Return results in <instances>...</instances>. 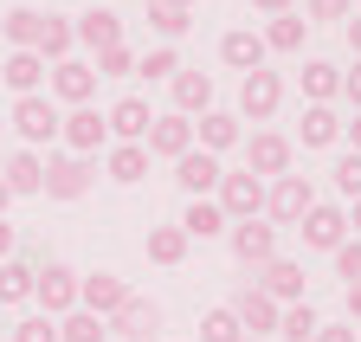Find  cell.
Listing matches in <instances>:
<instances>
[{
	"instance_id": "603a6c76",
	"label": "cell",
	"mask_w": 361,
	"mask_h": 342,
	"mask_svg": "<svg viewBox=\"0 0 361 342\" xmlns=\"http://www.w3.org/2000/svg\"><path fill=\"white\" fill-rule=\"evenodd\" d=\"M0 181H7V194H39V188H45V161H39L32 149H13L7 168H0Z\"/></svg>"
},
{
	"instance_id": "d590c367",
	"label": "cell",
	"mask_w": 361,
	"mask_h": 342,
	"mask_svg": "<svg viewBox=\"0 0 361 342\" xmlns=\"http://www.w3.org/2000/svg\"><path fill=\"white\" fill-rule=\"evenodd\" d=\"M200 342H245V329H239L233 310H207L200 317Z\"/></svg>"
},
{
	"instance_id": "e575fe53",
	"label": "cell",
	"mask_w": 361,
	"mask_h": 342,
	"mask_svg": "<svg viewBox=\"0 0 361 342\" xmlns=\"http://www.w3.org/2000/svg\"><path fill=\"white\" fill-rule=\"evenodd\" d=\"M110 329H104V317H90V310H71V317H59V342H104Z\"/></svg>"
},
{
	"instance_id": "ee69618b",
	"label": "cell",
	"mask_w": 361,
	"mask_h": 342,
	"mask_svg": "<svg viewBox=\"0 0 361 342\" xmlns=\"http://www.w3.org/2000/svg\"><path fill=\"white\" fill-rule=\"evenodd\" d=\"M355 336H361V329H355V323H323V329H316V336H310V342H355Z\"/></svg>"
},
{
	"instance_id": "3957f363",
	"label": "cell",
	"mask_w": 361,
	"mask_h": 342,
	"mask_svg": "<svg viewBox=\"0 0 361 342\" xmlns=\"http://www.w3.org/2000/svg\"><path fill=\"white\" fill-rule=\"evenodd\" d=\"M32 304H39V317H71L78 310V271L71 265H45V271H32Z\"/></svg>"
},
{
	"instance_id": "7c38bea8",
	"label": "cell",
	"mask_w": 361,
	"mask_h": 342,
	"mask_svg": "<svg viewBox=\"0 0 361 342\" xmlns=\"http://www.w3.org/2000/svg\"><path fill=\"white\" fill-rule=\"evenodd\" d=\"M104 329H116L123 342H155V329H161V310L149 304V297H135V291H129V297H123V310H116Z\"/></svg>"
},
{
	"instance_id": "5b68a950",
	"label": "cell",
	"mask_w": 361,
	"mask_h": 342,
	"mask_svg": "<svg viewBox=\"0 0 361 342\" xmlns=\"http://www.w3.org/2000/svg\"><path fill=\"white\" fill-rule=\"evenodd\" d=\"M59 136H65V149H71V155H84V161H90V155L110 142V123L90 110V104H78L71 116H59Z\"/></svg>"
},
{
	"instance_id": "74e56055",
	"label": "cell",
	"mask_w": 361,
	"mask_h": 342,
	"mask_svg": "<svg viewBox=\"0 0 361 342\" xmlns=\"http://www.w3.org/2000/svg\"><path fill=\"white\" fill-rule=\"evenodd\" d=\"M135 71L155 84V78H174V71H180V59H174V46H155V52H142V59H135Z\"/></svg>"
},
{
	"instance_id": "7402d4cb",
	"label": "cell",
	"mask_w": 361,
	"mask_h": 342,
	"mask_svg": "<svg viewBox=\"0 0 361 342\" xmlns=\"http://www.w3.org/2000/svg\"><path fill=\"white\" fill-rule=\"evenodd\" d=\"M219 59L233 65V71H258V65H264V39H258L252 26H233V32L219 39Z\"/></svg>"
},
{
	"instance_id": "83f0119b",
	"label": "cell",
	"mask_w": 361,
	"mask_h": 342,
	"mask_svg": "<svg viewBox=\"0 0 361 342\" xmlns=\"http://www.w3.org/2000/svg\"><path fill=\"white\" fill-rule=\"evenodd\" d=\"M264 52H303V39H310V20H297V13H278L264 32Z\"/></svg>"
},
{
	"instance_id": "7bdbcfd3",
	"label": "cell",
	"mask_w": 361,
	"mask_h": 342,
	"mask_svg": "<svg viewBox=\"0 0 361 342\" xmlns=\"http://www.w3.org/2000/svg\"><path fill=\"white\" fill-rule=\"evenodd\" d=\"M355 0H310V20H348Z\"/></svg>"
},
{
	"instance_id": "b9f144b4",
	"label": "cell",
	"mask_w": 361,
	"mask_h": 342,
	"mask_svg": "<svg viewBox=\"0 0 361 342\" xmlns=\"http://www.w3.org/2000/svg\"><path fill=\"white\" fill-rule=\"evenodd\" d=\"M13 342H59V323L52 317H26V323H13Z\"/></svg>"
},
{
	"instance_id": "db71d44e",
	"label": "cell",
	"mask_w": 361,
	"mask_h": 342,
	"mask_svg": "<svg viewBox=\"0 0 361 342\" xmlns=\"http://www.w3.org/2000/svg\"><path fill=\"white\" fill-rule=\"evenodd\" d=\"M7 200H13V194H7V181H0V213H7Z\"/></svg>"
},
{
	"instance_id": "11a10c76",
	"label": "cell",
	"mask_w": 361,
	"mask_h": 342,
	"mask_svg": "<svg viewBox=\"0 0 361 342\" xmlns=\"http://www.w3.org/2000/svg\"><path fill=\"white\" fill-rule=\"evenodd\" d=\"M0 130H7V123H0Z\"/></svg>"
},
{
	"instance_id": "8d00e7d4",
	"label": "cell",
	"mask_w": 361,
	"mask_h": 342,
	"mask_svg": "<svg viewBox=\"0 0 361 342\" xmlns=\"http://www.w3.org/2000/svg\"><path fill=\"white\" fill-rule=\"evenodd\" d=\"M149 26H155L161 39H180V32L194 26V13H180V7H161V0H155V7H149Z\"/></svg>"
},
{
	"instance_id": "f546056e",
	"label": "cell",
	"mask_w": 361,
	"mask_h": 342,
	"mask_svg": "<svg viewBox=\"0 0 361 342\" xmlns=\"http://www.w3.org/2000/svg\"><path fill=\"white\" fill-rule=\"evenodd\" d=\"M336 91H342V71H336L329 59H310V65H303V97H310V104H329Z\"/></svg>"
},
{
	"instance_id": "f6af8a7d",
	"label": "cell",
	"mask_w": 361,
	"mask_h": 342,
	"mask_svg": "<svg viewBox=\"0 0 361 342\" xmlns=\"http://www.w3.org/2000/svg\"><path fill=\"white\" fill-rule=\"evenodd\" d=\"M342 97H348V104L361 110V65H355V71H342Z\"/></svg>"
},
{
	"instance_id": "277c9868",
	"label": "cell",
	"mask_w": 361,
	"mask_h": 342,
	"mask_svg": "<svg viewBox=\"0 0 361 342\" xmlns=\"http://www.w3.org/2000/svg\"><path fill=\"white\" fill-rule=\"evenodd\" d=\"M226 239H233V259L245 271H258V265L278 259V226H271V220H239V226H226Z\"/></svg>"
},
{
	"instance_id": "d4e9b609",
	"label": "cell",
	"mask_w": 361,
	"mask_h": 342,
	"mask_svg": "<svg viewBox=\"0 0 361 342\" xmlns=\"http://www.w3.org/2000/svg\"><path fill=\"white\" fill-rule=\"evenodd\" d=\"M297 136H303V149H329V142L342 136V116H336L329 104H310L303 123H297Z\"/></svg>"
},
{
	"instance_id": "5bb4252c",
	"label": "cell",
	"mask_w": 361,
	"mask_h": 342,
	"mask_svg": "<svg viewBox=\"0 0 361 342\" xmlns=\"http://www.w3.org/2000/svg\"><path fill=\"white\" fill-rule=\"evenodd\" d=\"M219 175H226V168H219V155H207V149H188V155H180V161H174V181H180V188H188L194 200H213V188H219Z\"/></svg>"
},
{
	"instance_id": "cb8c5ba5",
	"label": "cell",
	"mask_w": 361,
	"mask_h": 342,
	"mask_svg": "<svg viewBox=\"0 0 361 342\" xmlns=\"http://www.w3.org/2000/svg\"><path fill=\"white\" fill-rule=\"evenodd\" d=\"M194 142H200L207 155L233 149V142H239V116H233V110H207V116L194 123Z\"/></svg>"
},
{
	"instance_id": "816d5d0a",
	"label": "cell",
	"mask_w": 361,
	"mask_h": 342,
	"mask_svg": "<svg viewBox=\"0 0 361 342\" xmlns=\"http://www.w3.org/2000/svg\"><path fill=\"white\" fill-rule=\"evenodd\" d=\"M348 46H355V52H361V13H355V20H348Z\"/></svg>"
},
{
	"instance_id": "7dc6e473",
	"label": "cell",
	"mask_w": 361,
	"mask_h": 342,
	"mask_svg": "<svg viewBox=\"0 0 361 342\" xmlns=\"http://www.w3.org/2000/svg\"><path fill=\"white\" fill-rule=\"evenodd\" d=\"M342 304H348V323H361V284H348V291H342Z\"/></svg>"
},
{
	"instance_id": "1f68e13d",
	"label": "cell",
	"mask_w": 361,
	"mask_h": 342,
	"mask_svg": "<svg viewBox=\"0 0 361 342\" xmlns=\"http://www.w3.org/2000/svg\"><path fill=\"white\" fill-rule=\"evenodd\" d=\"M0 26H7L13 52H32V46H39V26H45V13H32V7H13V13L0 20Z\"/></svg>"
},
{
	"instance_id": "c3c4849f",
	"label": "cell",
	"mask_w": 361,
	"mask_h": 342,
	"mask_svg": "<svg viewBox=\"0 0 361 342\" xmlns=\"http://www.w3.org/2000/svg\"><path fill=\"white\" fill-rule=\"evenodd\" d=\"M252 7H258V13H271V20H278V13H290V0H252Z\"/></svg>"
},
{
	"instance_id": "4dcf8cb0",
	"label": "cell",
	"mask_w": 361,
	"mask_h": 342,
	"mask_svg": "<svg viewBox=\"0 0 361 342\" xmlns=\"http://www.w3.org/2000/svg\"><path fill=\"white\" fill-rule=\"evenodd\" d=\"M188 259V233L180 226H149V265H180Z\"/></svg>"
},
{
	"instance_id": "836d02e7",
	"label": "cell",
	"mask_w": 361,
	"mask_h": 342,
	"mask_svg": "<svg viewBox=\"0 0 361 342\" xmlns=\"http://www.w3.org/2000/svg\"><path fill=\"white\" fill-rule=\"evenodd\" d=\"M316 329H323V323H316L310 304H284V310H278V336H284V342H310Z\"/></svg>"
},
{
	"instance_id": "30bf717a",
	"label": "cell",
	"mask_w": 361,
	"mask_h": 342,
	"mask_svg": "<svg viewBox=\"0 0 361 342\" xmlns=\"http://www.w3.org/2000/svg\"><path fill=\"white\" fill-rule=\"evenodd\" d=\"M7 123H13V130H20V142H26L32 155H39V142H52V136H59V110H52V104H45V97H20Z\"/></svg>"
},
{
	"instance_id": "2e32d148",
	"label": "cell",
	"mask_w": 361,
	"mask_h": 342,
	"mask_svg": "<svg viewBox=\"0 0 361 342\" xmlns=\"http://www.w3.org/2000/svg\"><path fill=\"white\" fill-rule=\"evenodd\" d=\"M245 155H252V175L264 181H278V175H290V136H278V130H258L252 142H245Z\"/></svg>"
},
{
	"instance_id": "f5cc1de1",
	"label": "cell",
	"mask_w": 361,
	"mask_h": 342,
	"mask_svg": "<svg viewBox=\"0 0 361 342\" xmlns=\"http://www.w3.org/2000/svg\"><path fill=\"white\" fill-rule=\"evenodd\" d=\"M161 7H180V13H194V7H200V0H161Z\"/></svg>"
},
{
	"instance_id": "f907efd6",
	"label": "cell",
	"mask_w": 361,
	"mask_h": 342,
	"mask_svg": "<svg viewBox=\"0 0 361 342\" xmlns=\"http://www.w3.org/2000/svg\"><path fill=\"white\" fill-rule=\"evenodd\" d=\"M348 233H355V239H361V200H355V207H348Z\"/></svg>"
},
{
	"instance_id": "ac0fdd59",
	"label": "cell",
	"mask_w": 361,
	"mask_h": 342,
	"mask_svg": "<svg viewBox=\"0 0 361 342\" xmlns=\"http://www.w3.org/2000/svg\"><path fill=\"white\" fill-rule=\"evenodd\" d=\"M52 91L78 110V104H90V97H97V71H90L84 59H59V65H52Z\"/></svg>"
},
{
	"instance_id": "d6a6232c",
	"label": "cell",
	"mask_w": 361,
	"mask_h": 342,
	"mask_svg": "<svg viewBox=\"0 0 361 342\" xmlns=\"http://www.w3.org/2000/svg\"><path fill=\"white\" fill-rule=\"evenodd\" d=\"M26 297H32V265L7 259V265H0V304H26Z\"/></svg>"
},
{
	"instance_id": "ba28073f",
	"label": "cell",
	"mask_w": 361,
	"mask_h": 342,
	"mask_svg": "<svg viewBox=\"0 0 361 342\" xmlns=\"http://www.w3.org/2000/svg\"><path fill=\"white\" fill-rule=\"evenodd\" d=\"M297 233H303V245H310V252H336V245L348 239V213L316 200V207L303 213V220H297Z\"/></svg>"
},
{
	"instance_id": "681fc988",
	"label": "cell",
	"mask_w": 361,
	"mask_h": 342,
	"mask_svg": "<svg viewBox=\"0 0 361 342\" xmlns=\"http://www.w3.org/2000/svg\"><path fill=\"white\" fill-rule=\"evenodd\" d=\"M342 130L355 136V155H361V110H355V123H342Z\"/></svg>"
},
{
	"instance_id": "4316f807",
	"label": "cell",
	"mask_w": 361,
	"mask_h": 342,
	"mask_svg": "<svg viewBox=\"0 0 361 342\" xmlns=\"http://www.w3.org/2000/svg\"><path fill=\"white\" fill-rule=\"evenodd\" d=\"M104 168H110V181H123V188H135V181H142V175H149V149H142V142H116Z\"/></svg>"
},
{
	"instance_id": "bcb514c9",
	"label": "cell",
	"mask_w": 361,
	"mask_h": 342,
	"mask_svg": "<svg viewBox=\"0 0 361 342\" xmlns=\"http://www.w3.org/2000/svg\"><path fill=\"white\" fill-rule=\"evenodd\" d=\"M13 252H20V233H13L7 220H0V265H7V259H13Z\"/></svg>"
},
{
	"instance_id": "484cf974",
	"label": "cell",
	"mask_w": 361,
	"mask_h": 342,
	"mask_svg": "<svg viewBox=\"0 0 361 342\" xmlns=\"http://www.w3.org/2000/svg\"><path fill=\"white\" fill-rule=\"evenodd\" d=\"M174 226L188 233V245H194V239H219V233H226V213H219L213 200H188V213H180Z\"/></svg>"
},
{
	"instance_id": "60d3db41",
	"label": "cell",
	"mask_w": 361,
	"mask_h": 342,
	"mask_svg": "<svg viewBox=\"0 0 361 342\" xmlns=\"http://www.w3.org/2000/svg\"><path fill=\"white\" fill-rule=\"evenodd\" d=\"M336 278L342 284H361V239H342L336 245Z\"/></svg>"
},
{
	"instance_id": "8992f818",
	"label": "cell",
	"mask_w": 361,
	"mask_h": 342,
	"mask_svg": "<svg viewBox=\"0 0 361 342\" xmlns=\"http://www.w3.org/2000/svg\"><path fill=\"white\" fill-rule=\"evenodd\" d=\"M278 104H284V84H278V71H245L239 78V116H252V123H264V116H278Z\"/></svg>"
},
{
	"instance_id": "d6986e66",
	"label": "cell",
	"mask_w": 361,
	"mask_h": 342,
	"mask_svg": "<svg viewBox=\"0 0 361 342\" xmlns=\"http://www.w3.org/2000/svg\"><path fill=\"white\" fill-rule=\"evenodd\" d=\"M213 110V78L207 71H174V116H207Z\"/></svg>"
},
{
	"instance_id": "52a82bcc",
	"label": "cell",
	"mask_w": 361,
	"mask_h": 342,
	"mask_svg": "<svg viewBox=\"0 0 361 342\" xmlns=\"http://www.w3.org/2000/svg\"><path fill=\"white\" fill-rule=\"evenodd\" d=\"M45 200H84L90 194V161L84 155H52L45 161Z\"/></svg>"
},
{
	"instance_id": "9c48e42d",
	"label": "cell",
	"mask_w": 361,
	"mask_h": 342,
	"mask_svg": "<svg viewBox=\"0 0 361 342\" xmlns=\"http://www.w3.org/2000/svg\"><path fill=\"white\" fill-rule=\"evenodd\" d=\"M123 297H129V284H123L116 271H90V278H78V310L104 317V323L123 310Z\"/></svg>"
},
{
	"instance_id": "44dd1931",
	"label": "cell",
	"mask_w": 361,
	"mask_h": 342,
	"mask_svg": "<svg viewBox=\"0 0 361 342\" xmlns=\"http://www.w3.org/2000/svg\"><path fill=\"white\" fill-rule=\"evenodd\" d=\"M0 78H7V91H13V97H39V84H45V59H39V52H7Z\"/></svg>"
},
{
	"instance_id": "7a4b0ae2",
	"label": "cell",
	"mask_w": 361,
	"mask_h": 342,
	"mask_svg": "<svg viewBox=\"0 0 361 342\" xmlns=\"http://www.w3.org/2000/svg\"><path fill=\"white\" fill-rule=\"evenodd\" d=\"M310 207H316V181L310 175H278L264 188V220L271 226H297Z\"/></svg>"
},
{
	"instance_id": "8fae6325",
	"label": "cell",
	"mask_w": 361,
	"mask_h": 342,
	"mask_svg": "<svg viewBox=\"0 0 361 342\" xmlns=\"http://www.w3.org/2000/svg\"><path fill=\"white\" fill-rule=\"evenodd\" d=\"M226 310L239 317V329H245V336H278V310H284V304H271V297H264L258 284H245V291H239Z\"/></svg>"
},
{
	"instance_id": "f1b7e54d",
	"label": "cell",
	"mask_w": 361,
	"mask_h": 342,
	"mask_svg": "<svg viewBox=\"0 0 361 342\" xmlns=\"http://www.w3.org/2000/svg\"><path fill=\"white\" fill-rule=\"evenodd\" d=\"M71 46H78V39H71V20H65V13H45V26H39V46H32V52L59 65V59H71Z\"/></svg>"
},
{
	"instance_id": "ab89813d",
	"label": "cell",
	"mask_w": 361,
	"mask_h": 342,
	"mask_svg": "<svg viewBox=\"0 0 361 342\" xmlns=\"http://www.w3.org/2000/svg\"><path fill=\"white\" fill-rule=\"evenodd\" d=\"M336 194H348V200H361V155L348 149L342 161H336Z\"/></svg>"
},
{
	"instance_id": "ffe728a7",
	"label": "cell",
	"mask_w": 361,
	"mask_h": 342,
	"mask_svg": "<svg viewBox=\"0 0 361 342\" xmlns=\"http://www.w3.org/2000/svg\"><path fill=\"white\" fill-rule=\"evenodd\" d=\"M110 136H123V142H142L149 136V123H155V110H149V97H123V104H110Z\"/></svg>"
},
{
	"instance_id": "9a60e30c",
	"label": "cell",
	"mask_w": 361,
	"mask_h": 342,
	"mask_svg": "<svg viewBox=\"0 0 361 342\" xmlns=\"http://www.w3.org/2000/svg\"><path fill=\"white\" fill-rule=\"evenodd\" d=\"M258 291L271 297V304H303V265L278 252L271 265H258Z\"/></svg>"
},
{
	"instance_id": "f35d334b",
	"label": "cell",
	"mask_w": 361,
	"mask_h": 342,
	"mask_svg": "<svg viewBox=\"0 0 361 342\" xmlns=\"http://www.w3.org/2000/svg\"><path fill=\"white\" fill-rule=\"evenodd\" d=\"M90 71H97V78H129V71H135V52H129V46H110V52H97V65H90Z\"/></svg>"
},
{
	"instance_id": "4fadbf2b",
	"label": "cell",
	"mask_w": 361,
	"mask_h": 342,
	"mask_svg": "<svg viewBox=\"0 0 361 342\" xmlns=\"http://www.w3.org/2000/svg\"><path fill=\"white\" fill-rule=\"evenodd\" d=\"M142 149H149V155L180 161V155L194 149V123H188V116H174V110H168V116H155V123H149V136H142Z\"/></svg>"
},
{
	"instance_id": "6da1fadb",
	"label": "cell",
	"mask_w": 361,
	"mask_h": 342,
	"mask_svg": "<svg viewBox=\"0 0 361 342\" xmlns=\"http://www.w3.org/2000/svg\"><path fill=\"white\" fill-rule=\"evenodd\" d=\"M213 207L226 213V226H239V220H264V181L252 175H219V188H213Z\"/></svg>"
},
{
	"instance_id": "e0dca14e",
	"label": "cell",
	"mask_w": 361,
	"mask_h": 342,
	"mask_svg": "<svg viewBox=\"0 0 361 342\" xmlns=\"http://www.w3.org/2000/svg\"><path fill=\"white\" fill-rule=\"evenodd\" d=\"M71 39H78V46H90V52H110V46H123V20H116L110 7H90L84 20H71Z\"/></svg>"
}]
</instances>
